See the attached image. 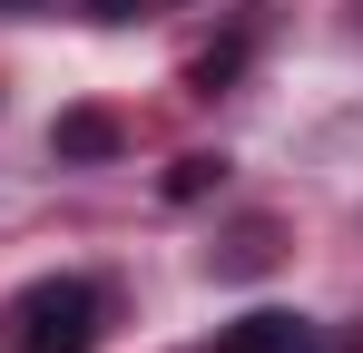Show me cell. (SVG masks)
Returning a JSON list of instances; mask_svg holds the SVG:
<instances>
[{"label":"cell","mask_w":363,"mask_h":353,"mask_svg":"<svg viewBox=\"0 0 363 353\" xmlns=\"http://www.w3.org/2000/svg\"><path fill=\"white\" fill-rule=\"evenodd\" d=\"M118 147H128V128L108 108H60L50 118V157H60V167H108Z\"/></svg>","instance_id":"obj_2"},{"label":"cell","mask_w":363,"mask_h":353,"mask_svg":"<svg viewBox=\"0 0 363 353\" xmlns=\"http://www.w3.org/2000/svg\"><path fill=\"white\" fill-rule=\"evenodd\" d=\"M245 50H255V30H226L216 50H206V59H196V69H186V89H196V99H216V89H236V69H245Z\"/></svg>","instance_id":"obj_4"},{"label":"cell","mask_w":363,"mask_h":353,"mask_svg":"<svg viewBox=\"0 0 363 353\" xmlns=\"http://www.w3.org/2000/svg\"><path fill=\"white\" fill-rule=\"evenodd\" d=\"M216 353H314V324H304V314H285V304H265V314L226 324V334H216Z\"/></svg>","instance_id":"obj_3"},{"label":"cell","mask_w":363,"mask_h":353,"mask_svg":"<svg viewBox=\"0 0 363 353\" xmlns=\"http://www.w3.org/2000/svg\"><path fill=\"white\" fill-rule=\"evenodd\" d=\"M216 186H226V157H206V147L167 167V196H177V206H196V196H216Z\"/></svg>","instance_id":"obj_5"},{"label":"cell","mask_w":363,"mask_h":353,"mask_svg":"<svg viewBox=\"0 0 363 353\" xmlns=\"http://www.w3.org/2000/svg\"><path fill=\"white\" fill-rule=\"evenodd\" d=\"M138 10H157V0H89V20H138Z\"/></svg>","instance_id":"obj_6"},{"label":"cell","mask_w":363,"mask_h":353,"mask_svg":"<svg viewBox=\"0 0 363 353\" xmlns=\"http://www.w3.org/2000/svg\"><path fill=\"white\" fill-rule=\"evenodd\" d=\"M0 10H50V0H0Z\"/></svg>","instance_id":"obj_7"},{"label":"cell","mask_w":363,"mask_h":353,"mask_svg":"<svg viewBox=\"0 0 363 353\" xmlns=\"http://www.w3.org/2000/svg\"><path fill=\"white\" fill-rule=\"evenodd\" d=\"M99 334H108V285H89V275H40L0 304L10 353H99Z\"/></svg>","instance_id":"obj_1"}]
</instances>
